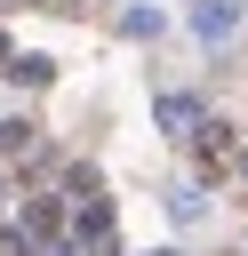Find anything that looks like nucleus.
<instances>
[{
    "label": "nucleus",
    "mask_w": 248,
    "mask_h": 256,
    "mask_svg": "<svg viewBox=\"0 0 248 256\" xmlns=\"http://www.w3.org/2000/svg\"><path fill=\"white\" fill-rule=\"evenodd\" d=\"M80 240H88L96 256H112V200H104V192L80 200Z\"/></svg>",
    "instance_id": "1"
},
{
    "label": "nucleus",
    "mask_w": 248,
    "mask_h": 256,
    "mask_svg": "<svg viewBox=\"0 0 248 256\" xmlns=\"http://www.w3.org/2000/svg\"><path fill=\"white\" fill-rule=\"evenodd\" d=\"M232 24H240V0H200L192 8V32L200 40H232Z\"/></svg>",
    "instance_id": "2"
},
{
    "label": "nucleus",
    "mask_w": 248,
    "mask_h": 256,
    "mask_svg": "<svg viewBox=\"0 0 248 256\" xmlns=\"http://www.w3.org/2000/svg\"><path fill=\"white\" fill-rule=\"evenodd\" d=\"M192 144H200V168H224V160H232V128H224V120H200Z\"/></svg>",
    "instance_id": "3"
},
{
    "label": "nucleus",
    "mask_w": 248,
    "mask_h": 256,
    "mask_svg": "<svg viewBox=\"0 0 248 256\" xmlns=\"http://www.w3.org/2000/svg\"><path fill=\"white\" fill-rule=\"evenodd\" d=\"M200 120H208V112H200L192 96H160V128H168V136H192Z\"/></svg>",
    "instance_id": "4"
},
{
    "label": "nucleus",
    "mask_w": 248,
    "mask_h": 256,
    "mask_svg": "<svg viewBox=\"0 0 248 256\" xmlns=\"http://www.w3.org/2000/svg\"><path fill=\"white\" fill-rule=\"evenodd\" d=\"M56 224H64V200H32L16 232H24V240H56Z\"/></svg>",
    "instance_id": "5"
},
{
    "label": "nucleus",
    "mask_w": 248,
    "mask_h": 256,
    "mask_svg": "<svg viewBox=\"0 0 248 256\" xmlns=\"http://www.w3.org/2000/svg\"><path fill=\"white\" fill-rule=\"evenodd\" d=\"M8 80H16V88H48L56 64H48V56H8Z\"/></svg>",
    "instance_id": "6"
},
{
    "label": "nucleus",
    "mask_w": 248,
    "mask_h": 256,
    "mask_svg": "<svg viewBox=\"0 0 248 256\" xmlns=\"http://www.w3.org/2000/svg\"><path fill=\"white\" fill-rule=\"evenodd\" d=\"M0 152H32V128L24 120H0Z\"/></svg>",
    "instance_id": "7"
},
{
    "label": "nucleus",
    "mask_w": 248,
    "mask_h": 256,
    "mask_svg": "<svg viewBox=\"0 0 248 256\" xmlns=\"http://www.w3.org/2000/svg\"><path fill=\"white\" fill-rule=\"evenodd\" d=\"M8 56H16V48H8V32H0V64H8Z\"/></svg>",
    "instance_id": "8"
}]
</instances>
